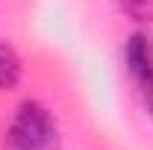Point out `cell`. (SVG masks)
Here are the masks:
<instances>
[{
	"label": "cell",
	"mask_w": 153,
	"mask_h": 150,
	"mask_svg": "<svg viewBox=\"0 0 153 150\" xmlns=\"http://www.w3.org/2000/svg\"><path fill=\"white\" fill-rule=\"evenodd\" d=\"M21 82V59L18 53L0 38V91H9Z\"/></svg>",
	"instance_id": "3957f363"
},
{
	"label": "cell",
	"mask_w": 153,
	"mask_h": 150,
	"mask_svg": "<svg viewBox=\"0 0 153 150\" xmlns=\"http://www.w3.org/2000/svg\"><path fill=\"white\" fill-rule=\"evenodd\" d=\"M147 109H150V118H153V97H150V103H147Z\"/></svg>",
	"instance_id": "5b68a950"
},
{
	"label": "cell",
	"mask_w": 153,
	"mask_h": 150,
	"mask_svg": "<svg viewBox=\"0 0 153 150\" xmlns=\"http://www.w3.org/2000/svg\"><path fill=\"white\" fill-rule=\"evenodd\" d=\"M9 150H62V132L56 118L38 100H24L6 130Z\"/></svg>",
	"instance_id": "6da1fadb"
},
{
	"label": "cell",
	"mask_w": 153,
	"mask_h": 150,
	"mask_svg": "<svg viewBox=\"0 0 153 150\" xmlns=\"http://www.w3.org/2000/svg\"><path fill=\"white\" fill-rule=\"evenodd\" d=\"M124 65L141 91L153 97V41L144 33H133L124 44Z\"/></svg>",
	"instance_id": "7a4b0ae2"
},
{
	"label": "cell",
	"mask_w": 153,
	"mask_h": 150,
	"mask_svg": "<svg viewBox=\"0 0 153 150\" xmlns=\"http://www.w3.org/2000/svg\"><path fill=\"white\" fill-rule=\"evenodd\" d=\"M133 21H153V0H115Z\"/></svg>",
	"instance_id": "277c9868"
}]
</instances>
